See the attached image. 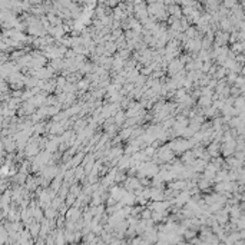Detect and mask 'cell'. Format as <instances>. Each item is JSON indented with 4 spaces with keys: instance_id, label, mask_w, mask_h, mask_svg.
<instances>
[{
    "instance_id": "6da1fadb",
    "label": "cell",
    "mask_w": 245,
    "mask_h": 245,
    "mask_svg": "<svg viewBox=\"0 0 245 245\" xmlns=\"http://www.w3.org/2000/svg\"><path fill=\"white\" fill-rule=\"evenodd\" d=\"M189 142L188 141H184V139H176V141H173L172 144H171V148L173 150H176V152H184L189 148Z\"/></svg>"
},
{
    "instance_id": "7a4b0ae2",
    "label": "cell",
    "mask_w": 245,
    "mask_h": 245,
    "mask_svg": "<svg viewBox=\"0 0 245 245\" xmlns=\"http://www.w3.org/2000/svg\"><path fill=\"white\" fill-rule=\"evenodd\" d=\"M50 33H52L53 36L60 37V36H63L65 30H63V27H62V26H53V27L50 29Z\"/></svg>"
},
{
    "instance_id": "3957f363",
    "label": "cell",
    "mask_w": 245,
    "mask_h": 245,
    "mask_svg": "<svg viewBox=\"0 0 245 245\" xmlns=\"http://www.w3.org/2000/svg\"><path fill=\"white\" fill-rule=\"evenodd\" d=\"M171 188H173V189H184L185 188V182L184 181H178V182H171Z\"/></svg>"
}]
</instances>
